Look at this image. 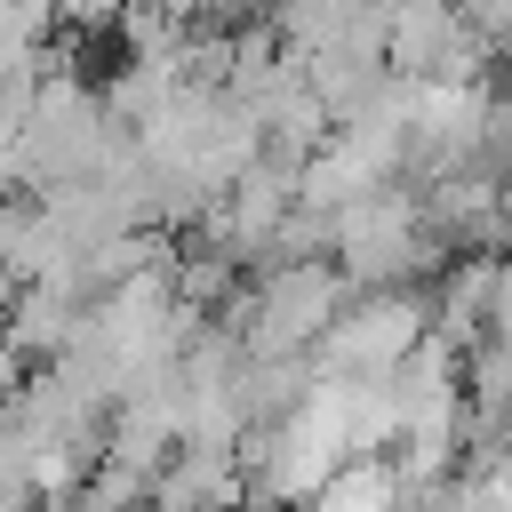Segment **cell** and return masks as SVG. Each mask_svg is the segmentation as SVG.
<instances>
[{"label":"cell","instance_id":"cell-1","mask_svg":"<svg viewBox=\"0 0 512 512\" xmlns=\"http://www.w3.org/2000/svg\"><path fill=\"white\" fill-rule=\"evenodd\" d=\"M344 312V272L320 264V256H296V264H264V288L248 304V352H312L328 336V320Z\"/></svg>","mask_w":512,"mask_h":512},{"label":"cell","instance_id":"cell-3","mask_svg":"<svg viewBox=\"0 0 512 512\" xmlns=\"http://www.w3.org/2000/svg\"><path fill=\"white\" fill-rule=\"evenodd\" d=\"M400 464L392 456H352V464H336L296 512H400Z\"/></svg>","mask_w":512,"mask_h":512},{"label":"cell","instance_id":"cell-4","mask_svg":"<svg viewBox=\"0 0 512 512\" xmlns=\"http://www.w3.org/2000/svg\"><path fill=\"white\" fill-rule=\"evenodd\" d=\"M24 368H32V360H24V352L8 344V328H0V408H8L16 392H24Z\"/></svg>","mask_w":512,"mask_h":512},{"label":"cell","instance_id":"cell-5","mask_svg":"<svg viewBox=\"0 0 512 512\" xmlns=\"http://www.w3.org/2000/svg\"><path fill=\"white\" fill-rule=\"evenodd\" d=\"M128 0H56V16L64 24H104V16H120Z\"/></svg>","mask_w":512,"mask_h":512},{"label":"cell","instance_id":"cell-2","mask_svg":"<svg viewBox=\"0 0 512 512\" xmlns=\"http://www.w3.org/2000/svg\"><path fill=\"white\" fill-rule=\"evenodd\" d=\"M424 328H432V312L408 288H368L360 304H344L328 320V336L312 344V368L320 376H392Z\"/></svg>","mask_w":512,"mask_h":512}]
</instances>
